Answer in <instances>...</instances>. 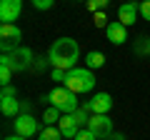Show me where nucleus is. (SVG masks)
Returning a JSON list of instances; mask_svg holds the SVG:
<instances>
[{"label": "nucleus", "mask_w": 150, "mask_h": 140, "mask_svg": "<svg viewBox=\"0 0 150 140\" xmlns=\"http://www.w3.org/2000/svg\"><path fill=\"white\" fill-rule=\"evenodd\" d=\"M48 58H50V65L53 68H60V70H73L78 68V60H80V48L73 38H58L48 50Z\"/></svg>", "instance_id": "1"}, {"label": "nucleus", "mask_w": 150, "mask_h": 140, "mask_svg": "<svg viewBox=\"0 0 150 140\" xmlns=\"http://www.w3.org/2000/svg\"><path fill=\"white\" fill-rule=\"evenodd\" d=\"M68 90H73L75 95H83V93H90L95 88V75H93L90 68H73L68 70V78L63 83Z\"/></svg>", "instance_id": "2"}, {"label": "nucleus", "mask_w": 150, "mask_h": 140, "mask_svg": "<svg viewBox=\"0 0 150 140\" xmlns=\"http://www.w3.org/2000/svg\"><path fill=\"white\" fill-rule=\"evenodd\" d=\"M48 103L53 108H58L63 115H73L75 110L80 108V103H78V95L73 90H68L65 85H55L53 90L48 93Z\"/></svg>", "instance_id": "3"}, {"label": "nucleus", "mask_w": 150, "mask_h": 140, "mask_svg": "<svg viewBox=\"0 0 150 140\" xmlns=\"http://www.w3.org/2000/svg\"><path fill=\"white\" fill-rule=\"evenodd\" d=\"M33 50L30 48H15L13 53H3L0 55V65H5V68H10L13 73H25V70L33 68Z\"/></svg>", "instance_id": "4"}, {"label": "nucleus", "mask_w": 150, "mask_h": 140, "mask_svg": "<svg viewBox=\"0 0 150 140\" xmlns=\"http://www.w3.org/2000/svg\"><path fill=\"white\" fill-rule=\"evenodd\" d=\"M23 33L15 23H3L0 25V50L3 53H13L15 48H20Z\"/></svg>", "instance_id": "5"}, {"label": "nucleus", "mask_w": 150, "mask_h": 140, "mask_svg": "<svg viewBox=\"0 0 150 140\" xmlns=\"http://www.w3.org/2000/svg\"><path fill=\"white\" fill-rule=\"evenodd\" d=\"M13 125H15V135H23V138H38L40 135V120H35V115L30 113H20L15 120H13Z\"/></svg>", "instance_id": "6"}, {"label": "nucleus", "mask_w": 150, "mask_h": 140, "mask_svg": "<svg viewBox=\"0 0 150 140\" xmlns=\"http://www.w3.org/2000/svg\"><path fill=\"white\" fill-rule=\"evenodd\" d=\"M83 105H85L93 115H108L112 110V98L108 95V93H95V95L88 103H83Z\"/></svg>", "instance_id": "7"}, {"label": "nucleus", "mask_w": 150, "mask_h": 140, "mask_svg": "<svg viewBox=\"0 0 150 140\" xmlns=\"http://www.w3.org/2000/svg\"><path fill=\"white\" fill-rule=\"evenodd\" d=\"M88 130L98 135V138H110L112 135V120L108 115H90V123L85 125Z\"/></svg>", "instance_id": "8"}, {"label": "nucleus", "mask_w": 150, "mask_h": 140, "mask_svg": "<svg viewBox=\"0 0 150 140\" xmlns=\"http://www.w3.org/2000/svg\"><path fill=\"white\" fill-rule=\"evenodd\" d=\"M23 13V0H0V20L15 23Z\"/></svg>", "instance_id": "9"}, {"label": "nucleus", "mask_w": 150, "mask_h": 140, "mask_svg": "<svg viewBox=\"0 0 150 140\" xmlns=\"http://www.w3.org/2000/svg\"><path fill=\"white\" fill-rule=\"evenodd\" d=\"M105 35H108V40H110L112 45H123L125 40H128V30H125V25L120 20H112L110 25L105 28Z\"/></svg>", "instance_id": "10"}, {"label": "nucleus", "mask_w": 150, "mask_h": 140, "mask_svg": "<svg viewBox=\"0 0 150 140\" xmlns=\"http://www.w3.org/2000/svg\"><path fill=\"white\" fill-rule=\"evenodd\" d=\"M58 128H60V133H63L65 140H75V135L83 130L73 115H63V118H60V123H58Z\"/></svg>", "instance_id": "11"}, {"label": "nucleus", "mask_w": 150, "mask_h": 140, "mask_svg": "<svg viewBox=\"0 0 150 140\" xmlns=\"http://www.w3.org/2000/svg\"><path fill=\"white\" fill-rule=\"evenodd\" d=\"M138 13H140V5H135V3H123V5L118 8V20L123 23L125 28H128V25H135Z\"/></svg>", "instance_id": "12"}, {"label": "nucleus", "mask_w": 150, "mask_h": 140, "mask_svg": "<svg viewBox=\"0 0 150 140\" xmlns=\"http://www.w3.org/2000/svg\"><path fill=\"white\" fill-rule=\"evenodd\" d=\"M0 113L5 118H18L20 115V100L18 98H0Z\"/></svg>", "instance_id": "13"}, {"label": "nucleus", "mask_w": 150, "mask_h": 140, "mask_svg": "<svg viewBox=\"0 0 150 140\" xmlns=\"http://www.w3.org/2000/svg\"><path fill=\"white\" fill-rule=\"evenodd\" d=\"M38 140H63V133H60L58 125H45L38 135Z\"/></svg>", "instance_id": "14"}, {"label": "nucleus", "mask_w": 150, "mask_h": 140, "mask_svg": "<svg viewBox=\"0 0 150 140\" xmlns=\"http://www.w3.org/2000/svg\"><path fill=\"white\" fill-rule=\"evenodd\" d=\"M85 65H88L90 70H100L103 65H105V55H103V53H95V50H93V53H88Z\"/></svg>", "instance_id": "15"}, {"label": "nucleus", "mask_w": 150, "mask_h": 140, "mask_svg": "<svg viewBox=\"0 0 150 140\" xmlns=\"http://www.w3.org/2000/svg\"><path fill=\"white\" fill-rule=\"evenodd\" d=\"M60 118H63V113H60L58 108H53V105H50V108L43 113V123H45V125H58Z\"/></svg>", "instance_id": "16"}, {"label": "nucleus", "mask_w": 150, "mask_h": 140, "mask_svg": "<svg viewBox=\"0 0 150 140\" xmlns=\"http://www.w3.org/2000/svg\"><path fill=\"white\" fill-rule=\"evenodd\" d=\"M90 110H88L85 108V105H80V108H78V110H75V113H73V118L75 120H78V125H80V128H83V125H88V123H90Z\"/></svg>", "instance_id": "17"}, {"label": "nucleus", "mask_w": 150, "mask_h": 140, "mask_svg": "<svg viewBox=\"0 0 150 140\" xmlns=\"http://www.w3.org/2000/svg\"><path fill=\"white\" fill-rule=\"evenodd\" d=\"M48 65H50V58H48V55H35V60H33V70H35V73H43Z\"/></svg>", "instance_id": "18"}, {"label": "nucleus", "mask_w": 150, "mask_h": 140, "mask_svg": "<svg viewBox=\"0 0 150 140\" xmlns=\"http://www.w3.org/2000/svg\"><path fill=\"white\" fill-rule=\"evenodd\" d=\"M108 3H110V0H88L85 5H88V10H90V13H100L103 8H108Z\"/></svg>", "instance_id": "19"}, {"label": "nucleus", "mask_w": 150, "mask_h": 140, "mask_svg": "<svg viewBox=\"0 0 150 140\" xmlns=\"http://www.w3.org/2000/svg\"><path fill=\"white\" fill-rule=\"evenodd\" d=\"M13 75H15V73H13L10 68H5V65H0V83H3V85H10Z\"/></svg>", "instance_id": "20"}, {"label": "nucleus", "mask_w": 150, "mask_h": 140, "mask_svg": "<svg viewBox=\"0 0 150 140\" xmlns=\"http://www.w3.org/2000/svg\"><path fill=\"white\" fill-rule=\"evenodd\" d=\"M93 23H95V28H108V25H110L103 10H100V13H93Z\"/></svg>", "instance_id": "21"}, {"label": "nucleus", "mask_w": 150, "mask_h": 140, "mask_svg": "<svg viewBox=\"0 0 150 140\" xmlns=\"http://www.w3.org/2000/svg\"><path fill=\"white\" fill-rule=\"evenodd\" d=\"M30 3H33V8H35V10H50L55 0H30Z\"/></svg>", "instance_id": "22"}, {"label": "nucleus", "mask_w": 150, "mask_h": 140, "mask_svg": "<svg viewBox=\"0 0 150 140\" xmlns=\"http://www.w3.org/2000/svg\"><path fill=\"white\" fill-rule=\"evenodd\" d=\"M75 140H98V135L93 133V130H88V128H83L80 133L75 135Z\"/></svg>", "instance_id": "23"}, {"label": "nucleus", "mask_w": 150, "mask_h": 140, "mask_svg": "<svg viewBox=\"0 0 150 140\" xmlns=\"http://www.w3.org/2000/svg\"><path fill=\"white\" fill-rule=\"evenodd\" d=\"M0 98H18V88H15V85H3Z\"/></svg>", "instance_id": "24"}, {"label": "nucleus", "mask_w": 150, "mask_h": 140, "mask_svg": "<svg viewBox=\"0 0 150 140\" xmlns=\"http://www.w3.org/2000/svg\"><path fill=\"white\" fill-rule=\"evenodd\" d=\"M65 78H68V70L53 68V80H55V83H65Z\"/></svg>", "instance_id": "25"}, {"label": "nucleus", "mask_w": 150, "mask_h": 140, "mask_svg": "<svg viewBox=\"0 0 150 140\" xmlns=\"http://www.w3.org/2000/svg\"><path fill=\"white\" fill-rule=\"evenodd\" d=\"M140 15H143V20L150 23V0H143L140 3Z\"/></svg>", "instance_id": "26"}, {"label": "nucleus", "mask_w": 150, "mask_h": 140, "mask_svg": "<svg viewBox=\"0 0 150 140\" xmlns=\"http://www.w3.org/2000/svg\"><path fill=\"white\" fill-rule=\"evenodd\" d=\"M33 110V103H20V113H30Z\"/></svg>", "instance_id": "27"}, {"label": "nucleus", "mask_w": 150, "mask_h": 140, "mask_svg": "<svg viewBox=\"0 0 150 140\" xmlns=\"http://www.w3.org/2000/svg\"><path fill=\"white\" fill-rule=\"evenodd\" d=\"M3 140H28V138H23V135H8V138H3Z\"/></svg>", "instance_id": "28"}, {"label": "nucleus", "mask_w": 150, "mask_h": 140, "mask_svg": "<svg viewBox=\"0 0 150 140\" xmlns=\"http://www.w3.org/2000/svg\"><path fill=\"white\" fill-rule=\"evenodd\" d=\"M108 140H125V138H123V135H120V133H115V135H110V138H108Z\"/></svg>", "instance_id": "29"}, {"label": "nucleus", "mask_w": 150, "mask_h": 140, "mask_svg": "<svg viewBox=\"0 0 150 140\" xmlns=\"http://www.w3.org/2000/svg\"><path fill=\"white\" fill-rule=\"evenodd\" d=\"M128 3H133V0H128Z\"/></svg>", "instance_id": "30"}, {"label": "nucleus", "mask_w": 150, "mask_h": 140, "mask_svg": "<svg viewBox=\"0 0 150 140\" xmlns=\"http://www.w3.org/2000/svg\"><path fill=\"white\" fill-rule=\"evenodd\" d=\"M148 60H150V55H148Z\"/></svg>", "instance_id": "31"}, {"label": "nucleus", "mask_w": 150, "mask_h": 140, "mask_svg": "<svg viewBox=\"0 0 150 140\" xmlns=\"http://www.w3.org/2000/svg\"><path fill=\"white\" fill-rule=\"evenodd\" d=\"M85 3H88V0H85Z\"/></svg>", "instance_id": "32"}, {"label": "nucleus", "mask_w": 150, "mask_h": 140, "mask_svg": "<svg viewBox=\"0 0 150 140\" xmlns=\"http://www.w3.org/2000/svg\"><path fill=\"white\" fill-rule=\"evenodd\" d=\"M148 40H150V38H148Z\"/></svg>", "instance_id": "33"}]
</instances>
